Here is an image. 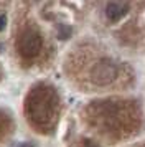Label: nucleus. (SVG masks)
<instances>
[{
	"instance_id": "obj_3",
	"label": "nucleus",
	"mask_w": 145,
	"mask_h": 147,
	"mask_svg": "<svg viewBox=\"0 0 145 147\" xmlns=\"http://www.w3.org/2000/svg\"><path fill=\"white\" fill-rule=\"evenodd\" d=\"M129 12V5L122 0H111L105 7V17L109 22H119Z\"/></svg>"
},
{
	"instance_id": "obj_4",
	"label": "nucleus",
	"mask_w": 145,
	"mask_h": 147,
	"mask_svg": "<svg viewBox=\"0 0 145 147\" xmlns=\"http://www.w3.org/2000/svg\"><path fill=\"white\" fill-rule=\"evenodd\" d=\"M71 33V28H68V27H61V33H59V38H68V35Z\"/></svg>"
},
{
	"instance_id": "obj_1",
	"label": "nucleus",
	"mask_w": 145,
	"mask_h": 147,
	"mask_svg": "<svg viewBox=\"0 0 145 147\" xmlns=\"http://www.w3.org/2000/svg\"><path fill=\"white\" fill-rule=\"evenodd\" d=\"M41 45H43L41 35L35 30H26L18 40V51L23 58H33L40 53Z\"/></svg>"
},
{
	"instance_id": "obj_5",
	"label": "nucleus",
	"mask_w": 145,
	"mask_h": 147,
	"mask_svg": "<svg viewBox=\"0 0 145 147\" xmlns=\"http://www.w3.org/2000/svg\"><path fill=\"white\" fill-rule=\"evenodd\" d=\"M5 25H7V17L5 13H0V32L5 28Z\"/></svg>"
},
{
	"instance_id": "obj_2",
	"label": "nucleus",
	"mask_w": 145,
	"mask_h": 147,
	"mask_svg": "<svg viewBox=\"0 0 145 147\" xmlns=\"http://www.w3.org/2000/svg\"><path fill=\"white\" fill-rule=\"evenodd\" d=\"M115 76H117V68H115L114 63L107 60L99 61L96 68L92 69V78L97 84H107L112 80H115Z\"/></svg>"
}]
</instances>
